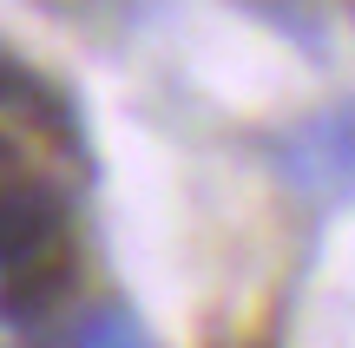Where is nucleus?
I'll list each match as a JSON object with an SVG mask.
<instances>
[{
  "label": "nucleus",
  "instance_id": "obj_1",
  "mask_svg": "<svg viewBox=\"0 0 355 348\" xmlns=\"http://www.w3.org/2000/svg\"><path fill=\"white\" fill-rule=\"evenodd\" d=\"M277 171L316 204H355V99L322 105L296 131H283Z\"/></svg>",
  "mask_w": 355,
  "mask_h": 348
},
{
  "label": "nucleus",
  "instance_id": "obj_2",
  "mask_svg": "<svg viewBox=\"0 0 355 348\" xmlns=\"http://www.w3.org/2000/svg\"><path fill=\"white\" fill-rule=\"evenodd\" d=\"M60 197L46 184H0V270H20L40 250L60 244Z\"/></svg>",
  "mask_w": 355,
  "mask_h": 348
},
{
  "label": "nucleus",
  "instance_id": "obj_3",
  "mask_svg": "<svg viewBox=\"0 0 355 348\" xmlns=\"http://www.w3.org/2000/svg\"><path fill=\"white\" fill-rule=\"evenodd\" d=\"M66 289H73V250L53 244V250H40L33 263L7 270V283H0V322H40Z\"/></svg>",
  "mask_w": 355,
  "mask_h": 348
},
{
  "label": "nucleus",
  "instance_id": "obj_4",
  "mask_svg": "<svg viewBox=\"0 0 355 348\" xmlns=\"http://www.w3.org/2000/svg\"><path fill=\"white\" fill-rule=\"evenodd\" d=\"M0 105H13V112L26 118L33 131H53V138H73V118H66V99L46 86V79H33L26 66H7L0 59Z\"/></svg>",
  "mask_w": 355,
  "mask_h": 348
},
{
  "label": "nucleus",
  "instance_id": "obj_5",
  "mask_svg": "<svg viewBox=\"0 0 355 348\" xmlns=\"http://www.w3.org/2000/svg\"><path fill=\"white\" fill-rule=\"evenodd\" d=\"M73 348H158V342H152V329H145L125 302H99V309L79 315Z\"/></svg>",
  "mask_w": 355,
  "mask_h": 348
},
{
  "label": "nucleus",
  "instance_id": "obj_6",
  "mask_svg": "<svg viewBox=\"0 0 355 348\" xmlns=\"http://www.w3.org/2000/svg\"><path fill=\"white\" fill-rule=\"evenodd\" d=\"M0 158H7V145H0Z\"/></svg>",
  "mask_w": 355,
  "mask_h": 348
}]
</instances>
